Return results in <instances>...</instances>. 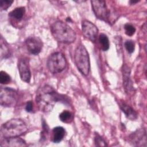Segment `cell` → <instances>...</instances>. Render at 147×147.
Segmentation results:
<instances>
[{
  "label": "cell",
  "instance_id": "cell-1",
  "mask_svg": "<svg viewBox=\"0 0 147 147\" xmlns=\"http://www.w3.org/2000/svg\"><path fill=\"white\" fill-rule=\"evenodd\" d=\"M35 100L38 109L44 113L51 111L57 102L65 105L70 104L69 98L67 96L58 93L48 84H44L38 88Z\"/></svg>",
  "mask_w": 147,
  "mask_h": 147
},
{
  "label": "cell",
  "instance_id": "cell-2",
  "mask_svg": "<svg viewBox=\"0 0 147 147\" xmlns=\"http://www.w3.org/2000/svg\"><path fill=\"white\" fill-rule=\"evenodd\" d=\"M50 29L53 38L58 42L71 44L76 40V36L75 31L61 21H56L52 23Z\"/></svg>",
  "mask_w": 147,
  "mask_h": 147
},
{
  "label": "cell",
  "instance_id": "cell-3",
  "mask_svg": "<svg viewBox=\"0 0 147 147\" xmlns=\"http://www.w3.org/2000/svg\"><path fill=\"white\" fill-rule=\"evenodd\" d=\"M27 130L28 127L25 122L18 118L9 120L1 127V133L4 138L19 137L25 133Z\"/></svg>",
  "mask_w": 147,
  "mask_h": 147
},
{
  "label": "cell",
  "instance_id": "cell-4",
  "mask_svg": "<svg viewBox=\"0 0 147 147\" xmlns=\"http://www.w3.org/2000/svg\"><path fill=\"white\" fill-rule=\"evenodd\" d=\"M74 61L75 65L83 75H87L89 74L90 69V61L88 53L85 48L82 45H79L75 51Z\"/></svg>",
  "mask_w": 147,
  "mask_h": 147
},
{
  "label": "cell",
  "instance_id": "cell-5",
  "mask_svg": "<svg viewBox=\"0 0 147 147\" xmlns=\"http://www.w3.org/2000/svg\"><path fill=\"white\" fill-rule=\"evenodd\" d=\"M47 64L49 72L53 74H56L62 72L65 69L67 61L62 53L57 52L49 56Z\"/></svg>",
  "mask_w": 147,
  "mask_h": 147
},
{
  "label": "cell",
  "instance_id": "cell-6",
  "mask_svg": "<svg viewBox=\"0 0 147 147\" xmlns=\"http://www.w3.org/2000/svg\"><path fill=\"white\" fill-rule=\"evenodd\" d=\"M17 92L11 88L1 87L0 89V103L4 107H14L18 102Z\"/></svg>",
  "mask_w": 147,
  "mask_h": 147
},
{
  "label": "cell",
  "instance_id": "cell-7",
  "mask_svg": "<svg viewBox=\"0 0 147 147\" xmlns=\"http://www.w3.org/2000/svg\"><path fill=\"white\" fill-rule=\"evenodd\" d=\"M91 7L93 12L97 18L106 22H109L110 11L106 2L103 0L91 1Z\"/></svg>",
  "mask_w": 147,
  "mask_h": 147
},
{
  "label": "cell",
  "instance_id": "cell-8",
  "mask_svg": "<svg viewBox=\"0 0 147 147\" xmlns=\"http://www.w3.org/2000/svg\"><path fill=\"white\" fill-rule=\"evenodd\" d=\"M130 143L135 146H146V132L144 128L137 129L129 136Z\"/></svg>",
  "mask_w": 147,
  "mask_h": 147
},
{
  "label": "cell",
  "instance_id": "cell-9",
  "mask_svg": "<svg viewBox=\"0 0 147 147\" xmlns=\"http://www.w3.org/2000/svg\"><path fill=\"white\" fill-rule=\"evenodd\" d=\"M82 31L86 38L93 42L96 41L98 29L92 22L88 20H83L82 22Z\"/></svg>",
  "mask_w": 147,
  "mask_h": 147
},
{
  "label": "cell",
  "instance_id": "cell-10",
  "mask_svg": "<svg viewBox=\"0 0 147 147\" xmlns=\"http://www.w3.org/2000/svg\"><path fill=\"white\" fill-rule=\"evenodd\" d=\"M25 44L28 51L34 55L40 53L43 46L42 40L37 36L28 37L25 40Z\"/></svg>",
  "mask_w": 147,
  "mask_h": 147
},
{
  "label": "cell",
  "instance_id": "cell-11",
  "mask_svg": "<svg viewBox=\"0 0 147 147\" xmlns=\"http://www.w3.org/2000/svg\"><path fill=\"white\" fill-rule=\"evenodd\" d=\"M18 69L21 80L26 83H29L31 79L29 61L27 59L22 58L18 61Z\"/></svg>",
  "mask_w": 147,
  "mask_h": 147
},
{
  "label": "cell",
  "instance_id": "cell-12",
  "mask_svg": "<svg viewBox=\"0 0 147 147\" xmlns=\"http://www.w3.org/2000/svg\"><path fill=\"white\" fill-rule=\"evenodd\" d=\"M123 86L126 93H129L133 90V83L130 79V69L126 64L122 68Z\"/></svg>",
  "mask_w": 147,
  "mask_h": 147
},
{
  "label": "cell",
  "instance_id": "cell-13",
  "mask_svg": "<svg viewBox=\"0 0 147 147\" xmlns=\"http://www.w3.org/2000/svg\"><path fill=\"white\" fill-rule=\"evenodd\" d=\"M26 143L25 141L21 138L11 137V138H5L0 144L1 146L6 147H18V146H26Z\"/></svg>",
  "mask_w": 147,
  "mask_h": 147
},
{
  "label": "cell",
  "instance_id": "cell-14",
  "mask_svg": "<svg viewBox=\"0 0 147 147\" xmlns=\"http://www.w3.org/2000/svg\"><path fill=\"white\" fill-rule=\"evenodd\" d=\"M119 106L122 111L125 114V117L129 120L134 121L138 118L137 113L129 105L123 101H119Z\"/></svg>",
  "mask_w": 147,
  "mask_h": 147
},
{
  "label": "cell",
  "instance_id": "cell-15",
  "mask_svg": "<svg viewBox=\"0 0 147 147\" xmlns=\"http://www.w3.org/2000/svg\"><path fill=\"white\" fill-rule=\"evenodd\" d=\"M26 9L24 6L16 7L9 13V17L10 19V21L13 22H20L22 21L23 18L25 14Z\"/></svg>",
  "mask_w": 147,
  "mask_h": 147
},
{
  "label": "cell",
  "instance_id": "cell-16",
  "mask_svg": "<svg viewBox=\"0 0 147 147\" xmlns=\"http://www.w3.org/2000/svg\"><path fill=\"white\" fill-rule=\"evenodd\" d=\"M65 134V129L61 126H57L52 129V141L54 143L60 142L64 137Z\"/></svg>",
  "mask_w": 147,
  "mask_h": 147
},
{
  "label": "cell",
  "instance_id": "cell-17",
  "mask_svg": "<svg viewBox=\"0 0 147 147\" xmlns=\"http://www.w3.org/2000/svg\"><path fill=\"white\" fill-rule=\"evenodd\" d=\"M1 58L6 59L10 56V51L8 44L1 36Z\"/></svg>",
  "mask_w": 147,
  "mask_h": 147
},
{
  "label": "cell",
  "instance_id": "cell-18",
  "mask_svg": "<svg viewBox=\"0 0 147 147\" xmlns=\"http://www.w3.org/2000/svg\"><path fill=\"white\" fill-rule=\"evenodd\" d=\"M98 40L101 49L103 51H107L110 47V42L108 37L105 34L101 33L99 36Z\"/></svg>",
  "mask_w": 147,
  "mask_h": 147
},
{
  "label": "cell",
  "instance_id": "cell-19",
  "mask_svg": "<svg viewBox=\"0 0 147 147\" xmlns=\"http://www.w3.org/2000/svg\"><path fill=\"white\" fill-rule=\"evenodd\" d=\"M60 120L65 123L69 122L72 118V113L68 110H64L59 114Z\"/></svg>",
  "mask_w": 147,
  "mask_h": 147
},
{
  "label": "cell",
  "instance_id": "cell-20",
  "mask_svg": "<svg viewBox=\"0 0 147 147\" xmlns=\"http://www.w3.org/2000/svg\"><path fill=\"white\" fill-rule=\"evenodd\" d=\"M94 142L97 146H107L105 140L98 133H95L94 137Z\"/></svg>",
  "mask_w": 147,
  "mask_h": 147
},
{
  "label": "cell",
  "instance_id": "cell-21",
  "mask_svg": "<svg viewBox=\"0 0 147 147\" xmlns=\"http://www.w3.org/2000/svg\"><path fill=\"white\" fill-rule=\"evenodd\" d=\"M11 78L6 72L1 71L0 72V82L2 84H6L10 82Z\"/></svg>",
  "mask_w": 147,
  "mask_h": 147
},
{
  "label": "cell",
  "instance_id": "cell-22",
  "mask_svg": "<svg viewBox=\"0 0 147 147\" xmlns=\"http://www.w3.org/2000/svg\"><path fill=\"white\" fill-rule=\"evenodd\" d=\"M124 29L125 34L128 36H132L136 32L135 27L129 23H127L124 25Z\"/></svg>",
  "mask_w": 147,
  "mask_h": 147
},
{
  "label": "cell",
  "instance_id": "cell-23",
  "mask_svg": "<svg viewBox=\"0 0 147 147\" xmlns=\"http://www.w3.org/2000/svg\"><path fill=\"white\" fill-rule=\"evenodd\" d=\"M42 130L41 132V140L44 141L46 140L47 137V135L48 134L49 127L44 119L42 120Z\"/></svg>",
  "mask_w": 147,
  "mask_h": 147
},
{
  "label": "cell",
  "instance_id": "cell-24",
  "mask_svg": "<svg viewBox=\"0 0 147 147\" xmlns=\"http://www.w3.org/2000/svg\"><path fill=\"white\" fill-rule=\"evenodd\" d=\"M125 47L129 53H132L135 49V42L133 40H127L125 42Z\"/></svg>",
  "mask_w": 147,
  "mask_h": 147
},
{
  "label": "cell",
  "instance_id": "cell-25",
  "mask_svg": "<svg viewBox=\"0 0 147 147\" xmlns=\"http://www.w3.org/2000/svg\"><path fill=\"white\" fill-rule=\"evenodd\" d=\"M13 1L10 0H1L0 7L1 10H6L13 3Z\"/></svg>",
  "mask_w": 147,
  "mask_h": 147
},
{
  "label": "cell",
  "instance_id": "cell-26",
  "mask_svg": "<svg viewBox=\"0 0 147 147\" xmlns=\"http://www.w3.org/2000/svg\"><path fill=\"white\" fill-rule=\"evenodd\" d=\"M33 102L31 100H29L26 102L25 105V110L28 112L30 113L33 111Z\"/></svg>",
  "mask_w": 147,
  "mask_h": 147
},
{
  "label": "cell",
  "instance_id": "cell-27",
  "mask_svg": "<svg viewBox=\"0 0 147 147\" xmlns=\"http://www.w3.org/2000/svg\"><path fill=\"white\" fill-rule=\"evenodd\" d=\"M138 2H139L138 1H133V0H131V1H129V3H130V5H134V4H135V3H138Z\"/></svg>",
  "mask_w": 147,
  "mask_h": 147
},
{
  "label": "cell",
  "instance_id": "cell-28",
  "mask_svg": "<svg viewBox=\"0 0 147 147\" xmlns=\"http://www.w3.org/2000/svg\"><path fill=\"white\" fill-rule=\"evenodd\" d=\"M66 21H68V22H72V20H71V19L69 17H67L66 18Z\"/></svg>",
  "mask_w": 147,
  "mask_h": 147
}]
</instances>
